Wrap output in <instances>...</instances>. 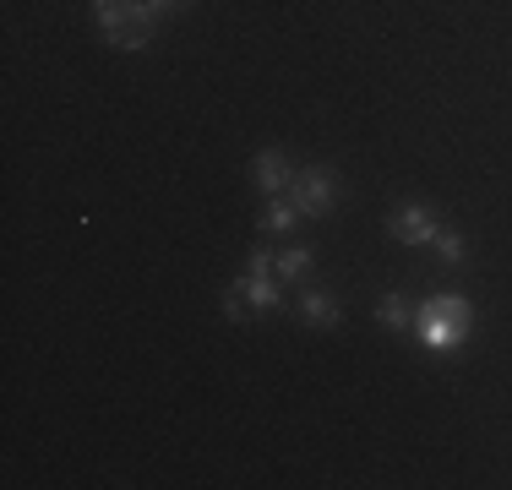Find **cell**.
Segmentation results:
<instances>
[{"instance_id": "cell-1", "label": "cell", "mask_w": 512, "mask_h": 490, "mask_svg": "<svg viewBox=\"0 0 512 490\" xmlns=\"http://www.w3.org/2000/svg\"><path fill=\"white\" fill-rule=\"evenodd\" d=\"M474 327V305L463 300V294H431V300H420V311H414V333L425 338V349L447 354L458 349V338H469Z\"/></svg>"}, {"instance_id": "cell-2", "label": "cell", "mask_w": 512, "mask_h": 490, "mask_svg": "<svg viewBox=\"0 0 512 490\" xmlns=\"http://www.w3.org/2000/svg\"><path fill=\"white\" fill-rule=\"evenodd\" d=\"M93 17H99L104 39L115 49H142L153 39L158 11L148 6V0H93Z\"/></svg>"}, {"instance_id": "cell-3", "label": "cell", "mask_w": 512, "mask_h": 490, "mask_svg": "<svg viewBox=\"0 0 512 490\" xmlns=\"http://www.w3.org/2000/svg\"><path fill=\"white\" fill-rule=\"evenodd\" d=\"M333 191H338V175L333 169H300L295 175V186H289V196H295V207H300V218H322L327 207H333Z\"/></svg>"}, {"instance_id": "cell-4", "label": "cell", "mask_w": 512, "mask_h": 490, "mask_svg": "<svg viewBox=\"0 0 512 490\" xmlns=\"http://www.w3.org/2000/svg\"><path fill=\"white\" fill-rule=\"evenodd\" d=\"M251 186L267 191V196H284L289 186H295V164H289L278 147H262V153L251 158Z\"/></svg>"}, {"instance_id": "cell-5", "label": "cell", "mask_w": 512, "mask_h": 490, "mask_svg": "<svg viewBox=\"0 0 512 490\" xmlns=\"http://www.w3.org/2000/svg\"><path fill=\"white\" fill-rule=\"evenodd\" d=\"M387 229H393V240H404V245H425V240H436V213L431 207H420V202H404L393 218H387Z\"/></svg>"}, {"instance_id": "cell-6", "label": "cell", "mask_w": 512, "mask_h": 490, "mask_svg": "<svg viewBox=\"0 0 512 490\" xmlns=\"http://www.w3.org/2000/svg\"><path fill=\"white\" fill-rule=\"evenodd\" d=\"M235 289H240V294H246V300H251V311H278V305H284V289H278V284H273V278H267V273H246V278H240Z\"/></svg>"}, {"instance_id": "cell-7", "label": "cell", "mask_w": 512, "mask_h": 490, "mask_svg": "<svg viewBox=\"0 0 512 490\" xmlns=\"http://www.w3.org/2000/svg\"><path fill=\"white\" fill-rule=\"evenodd\" d=\"M300 316L316 327H338L344 322V305L333 300V294H322V289H311V294H300Z\"/></svg>"}, {"instance_id": "cell-8", "label": "cell", "mask_w": 512, "mask_h": 490, "mask_svg": "<svg viewBox=\"0 0 512 490\" xmlns=\"http://www.w3.org/2000/svg\"><path fill=\"white\" fill-rule=\"evenodd\" d=\"M256 224H262L267 229V235H284V229H295L300 224V207H295V196H273V202H267V213L262 218H256Z\"/></svg>"}, {"instance_id": "cell-9", "label": "cell", "mask_w": 512, "mask_h": 490, "mask_svg": "<svg viewBox=\"0 0 512 490\" xmlns=\"http://www.w3.org/2000/svg\"><path fill=\"white\" fill-rule=\"evenodd\" d=\"M273 273H278V284H295V278H306V273H311V251H306V245H289V251H278V256H273Z\"/></svg>"}, {"instance_id": "cell-10", "label": "cell", "mask_w": 512, "mask_h": 490, "mask_svg": "<svg viewBox=\"0 0 512 490\" xmlns=\"http://www.w3.org/2000/svg\"><path fill=\"white\" fill-rule=\"evenodd\" d=\"M376 322H387V327H414L409 300H404V294H382V300H376Z\"/></svg>"}, {"instance_id": "cell-11", "label": "cell", "mask_w": 512, "mask_h": 490, "mask_svg": "<svg viewBox=\"0 0 512 490\" xmlns=\"http://www.w3.org/2000/svg\"><path fill=\"white\" fill-rule=\"evenodd\" d=\"M436 256H442V267H463V251H469V245H463V235H453V229H436Z\"/></svg>"}, {"instance_id": "cell-12", "label": "cell", "mask_w": 512, "mask_h": 490, "mask_svg": "<svg viewBox=\"0 0 512 490\" xmlns=\"http://www.w3.org/2000/svg\"><path fill=\"white\" fill-rule=\"evenodd\" d=\"M224 316H229V322H246V316H251V300H246L240 289H229V294H224Z\"/></svg>"}, {"instance_id": "cell-13", "label": "cell", "mask_w": 512, "mask_h": 490, "mask_svg": "<svg viewBox=\"0 0 512 490\" xmlns=\"http://www.w3.org/2000/svg\"><path fill=\"white\" fill-rule=\"evenodd\" d=\"M246 273H273V251H262V245H251V256H246Z\"/></svg>"}, {"instance_id": "cell-14", "label": "cell", "mask_w": 512, "mask_h": 490, "mask_svg": "<svg viewBox=\"0 0 512 490\" xmlns=\"http://www.w3.org/2000/svg\"><path fill=\"white\" fill-rule=\"evenodd\" d=\"M148 6L158 11V17H164V11H180V6H186V0H148Z\"/></svg>"}]
</instances>
